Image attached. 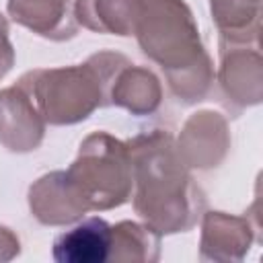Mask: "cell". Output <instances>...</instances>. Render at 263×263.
<instances>
[{"label": "cell", "instance_id": "cell-1", "mask_svg": "<svg viewBox=\"0 0 263 263\" xmlns=\"http://www.w3.org/2000/svg\"><path fill=\"white\" fill-rule=\"evenodd\" d=\"M134 175V210L152 230H191L205 212V195L183 162L175 138L152 129L127 140Z\"/></svg>", "mask_w": 263, "mask_h": 263}, {"label": "cell", "instance_id": "cell-2", "mask_svg": "<svg viewBox=\"0 0 263 263\" xmlns=\"http://www.w3.org/2000/svg\"><path fill=\"white\" fill-rule=\"evenodd\" d=\"M134 35L142 53L160 66L179 101L197 103L208 97L214 66L193 12L183 0H142Z\"/></svg>", "mask_w": 263, "mask_h": 263}, {"label": "cell", "instance_id": "cell-11", "mask_svg": "<svg viewBox=\"0 0 263 263\" xmlns=\"http://www.w3.org/2000/svg\"><path fill=\"white\" fill-rule=\"evenodd\" d=\"M6 12L16 25L51 41L72 39L78 31L68 0H8Z\"/></svg>", "mask_w": 263, "mask_h": 263}, {"label": "cell", "instance_id": "cell-3", "mask_svg": "<svg viewBox=\"0 0 263 263\" xmlns=\"http://www.w3.org/2000/svg\"><path fill=\"white\" fill-rule=\"evenodd\" d=\"M125 60L115 51L92 53L84 64L37 68L25 72L21 84L49 125H72L107 107V88L113 70Z\"/></svg>", "mask_w": 263, "mask_h": 263}, {"label": "cell", "instance_id": "cell-13", "mask_svg": "<svg viewBox=\"0 0 263 263\" xmlns=\"http://www.w3.org/2000/svg\"><path fill=\"white\" fill-rule=\"evenodd\" d=\"M142 0H74V18L88 31L129 37L136 31Z\"/></svg>", "mask_w": 263, "mask_h": 263}, {"label": "cell", "instance_id": "cell-7", "mask_svg": "<svg viewBox=\"0 0 263 263\" xmlns=\"http://www.w3.org/2000/svg\"><path fill=\"white\" fill-rule=\"evenodd\" d=\"M45 119L21 84L0 90V144L10 152H31L45 136Z\"/></svg>", "mask_w": 263, "mask_h": 263}, {"label": "cell", "instance_id": "cell-12", "mask_svg": "<svg viewBox=\"0 0 263 263\" xmlns=\"http://www.w3.org/2000/svg\"><path fill=\"white\" fill-rule=\"evenodd\" d=\"M111 251V224L86 218L53 240L51 255L58 263H103Z\"/></svg>", "mask_w": 263, "mask_h": 263}, {"label": "cell", "instance_id": "cell-17", "mask_svg": "<svg viewBox=\"0 0 263 263\" xmlns=\"http://www.w3.org/2000/svg\"><path fill=\"white\" fill-rule=\"evenodd\" d=\"M21 251V242H18V236L6 228V226H0V263L2 261H10L18 255Z\"/></svg>", "mask_w": 263, "mask_h": 263}, {"label": "cell", "instance_id": "cell-6", "mask_svg": "<svg viewBox=\"0 0 263 263\" xmlns=\"http://www.w3.org/2000/svg\"><path fill=\"white\" fill-rule=\"evenodd\" d=\"M175 142L189 168H216L230 148L228 123L216 111H197L185 121L181 136Z\"/></svg>", "mask_w": 263, "mask_h": 263}, {"label": "cell", "instance_id": "cell-8", "mask_svg": "<svg viewBox=\"0 0 263 263\" xmlns=\"http://www.w3.org/2000/svg\"><path fill=\"white\" fill-rule=\"evenodd\" d=\"M29 208L45 226H66L88 214L86 205L68 181L66 171H53L39 177L29 187Z\"/></svg>", "mask_w": 263, "mask_h": 263}, {"label": "cell", "instance_id": "cell-15", "mask_svg": "<svg viewBox=\"0 0 263 263\" xmlns=\"http://www.w3.org/2000/svg\"><path fill=\"white\" fill-rule=\"evenodd\" d=\"M160 257V234L148 224L121 220L111 226V251L107 261L152 263Z\"/></svg>", "mask_w": 263, "mask_h": 263}, {"label": "cell", "instance_id": "cell-14", "mask_svg": "<svg viewBox=\"0 0 263 263\" xmlns=\"http://www.w3.org/2000/svg\"><path fill=\"white\" fill-rule=\"evenodd\" d=\"M220 41L228 45H259L261 0H210Z\"/></svg>", "mask_w": 263, "mask_h": 263}, {"label": "cell", "instance_id": "cell-9", "mask_svg": "<svg viewBox=\"0 0 263 263\" xmlns=\"http://www.w3.org/2000/svg\"><path fill=\"white\" fill-rule=\"evenodd\" d=\"M253 224L247 216L226 212H203L201 216V261H240L253 245Z\"/></svg>", "mask_w": 263, "mask_h": 263}, {"label": "cell", "instance_id": "cell-4", "mask_svg": "<svg viewBox=\"0 0 263 263\" xmlns=\"http://www.w3.org/2000/svg\"><path fill=\"white\" fill-rule=\"evenodd\" d=\"M66 177L88 212H105L123 205L134 189L127 142L107 132L88 134L80 142Z\"/></svg>", "mask_w": 263, "mask_h": 263}, {"label": "cell", "instance_id": "cell-16", "mask_svg": "<svg viewBox=\"0 0 263 263\" xmlns=\"http://www.w3.org/2000/svg\"><path fill=\"white\" fill-rule=\"evenodd\" d=\"M14 66V47L8 37V21L0 14V80L10 72Z\"/></svg>", "mask_w": 263, "mask_h": 263}, {"label": "cell", "instance_id": "cell-5", "mask_svg": "<svg viewBox=\"0 0 263 263\" xmlns=\"http://www.w3.org/2000/svg\"><path fill=\"white\" fill-rule=\"evenodd\" d=\"M220 47L218 82L228 99L236 107H251L263 99V62L259 45H228Z\"/></svg>", "mask_w": 263, "mask_h": 263}, {"label": "cell", "instance_id": "cell-10", "mask_svg": "<svg viewBox=\"0 0 263 263\" xmlns=\"http://www.w3.org/2000/svg\"><path fill=\"white\" fill-rule=\"evenodd\" d=\"M162 86L156 74L127 58L113 70L107 88V105L121 107L132 115H150L160 107Z\"/></svg>", "mask_w": 263, "mask_h": 263}]
</instances>
